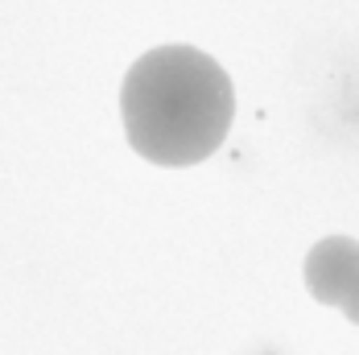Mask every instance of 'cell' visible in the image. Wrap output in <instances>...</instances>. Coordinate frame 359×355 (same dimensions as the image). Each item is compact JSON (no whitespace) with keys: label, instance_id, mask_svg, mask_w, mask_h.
Masks as SVG:
<instances>
[{"label":"cell","instance_id":"1","mask_svg":"<svg viewBox=\"0 0 359 355\" xmlns=\"http://www.w3.org/2000/svg\"><path fill=\"white\" fill-rule=\"evenodd\" d=\"M120 116L137 157L182 170L207 161L227 141L236 91L211 54L194 46H157L124 74Z\"/></svg>","mask_w":359,"mask_h":355},{"label":"cell","instance_id":"2","mask_svg":"<svg viewBox=\"0 0 359 355\" xmlns=\"http://www.w3.org/2000/svg\"><path fill=\"white\" fill-rule=\"evenodd\" d=\"M359 277V244L347 236H326L306 256V289L323 306H343Z\"/></svg>","mask_w":359,"mask_h":355},{"label":"cell","instance_id":"3","mask_svg":"<svg viewBox=\"0 0 359 355\" xmlns=\"http://www.w3.org/2000/svg\"><path fill=\"white\" fill-rule=\"evenodd\" d=\"M339 310H343V314L359 326V277H355V285L347 289V297H343V306H339Z\"/></svg>","mask_w":359,"mask_h":355}]
</instances>
